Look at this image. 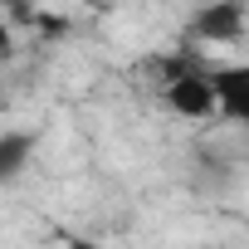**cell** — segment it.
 <instances>
[{"label":"cell","mask_w":249,"mask_h":249,"mask_svg":"<svg viewBox=\"0 0 249 249\" xmlns=\"http://www.w3.org/2000/svg\"><path fill=\"white\" fill-rule=\"evenodd\" d=\"M166 107L176 117H210L215 112L210 73H196L191 64H171V73H166Z\"/></svg>","instance_id":"1"},{"label":"cell","mask_w":249,"mask_h":249,"mask_svg":"<svg viewBox=\"0 0 249 249\" xmlns=\"http://www.w3.org/2000/svg\"><path fill=\"white\" fill-rule=\"evenodd\" d=\"M249 20V0H205L191 15V35L200 44H234Z\"/></svg>","instance_id":"2"},{"label":"cell","mask_w":249,"mask_h":249,"mask_svg":"<svg viewBox=\"0 0 249 249\" xmlns=\"http://www.w3.org/2000/svg\"><path fill=\"white\" fill-rule=\"evenodd\" d=\"M210 88H215V112H225L230 122L249 127V64L210 69Z\"/></svg>","instance_id":"3"},{"label":"cell","mask_w":249,"mask_h":249,"mask_svg":"<svg viewBox=\"0 0 249 249\" xmlns=\"http://www.w3.org/2000/svg\"><path fill=\"white\" fill-rule=\"evenodd\" d=\"M35 157V137L30 132H0V186L15 181Z\"/></svg>","instance_id":"4"},{"label":"cell","mask_w":249,"mask_h":249,"mask_svg":"<svg viewBox=\"0 0 249 249\" xmlns=\"http://www.w3.org/2000/svg\"><path fill=\"white\" fill-rule=\"evenodd\" d=\"M59 244H64V249H103V244H93V239H83V234H69V230H59Z\"/></svg>","instance_id":"5"},{"label":"cell","mask_w":249,"mask_h":249,"mask_svg":"<svg viewBox=\"0 0 249 249\" xmlns=\"http://www.w3.org/2000/svg\"><path fill=\"white\" fill-rule=\"evenodd\" d=\"M10 54H15V39H10V30H5V25H0V64H5Z\"/></svg>","instance_id":"6"},{"label":"cell","mask_w":249,"mask_h":249,"mask_svg":"<svg viewBox=\"0 0 249 249\" xmlns=\"http://www.w3.org/2000/svg\"><path fill=\"white\" fill-rule=\"evenodd\" d=\"M35 0H0V10H15V15H30Z\"/></svg>","instance_id":"7"}]
</instances>
